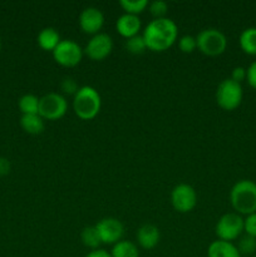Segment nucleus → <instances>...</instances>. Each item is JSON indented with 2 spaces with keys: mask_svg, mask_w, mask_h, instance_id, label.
Wrapping results in <instances>:
<instances>
[{
  "mask_svg": "<svg viewBox=\"0 0 256 257\" xmlns=\"http://www.w3.org/2000/svg\"><path fill=\"white\" fill-rule=\"evenodd\" d=\"M147 49L161 53L170 49L178 38V27L170 18L151 20L142 34Z\"/></svg>",
  "mask_w": 256,
  "mask_h": 257,
  "instance_id": "nucleus-1",
  "label": "nucleus"
},
{
  "mask_svg": "<svg viewBox=\"0 0 256 257\" xmlns=\"http://www.w3.org/2000/svg\"><path fill=\"white\" fill-rule=\"evenodd\" d=\"M102 107V98L98 90L90 85H83L73 95V110L83 120H90L98 115Z\"/></svg>",
  "mask_w": 256,
  "mask_h": 257,
  "instance_id": "nucleus-2",
  "label": "nucleus"
},
{
  "mask_svg": "<svg viewBox=\"0 0 256 257\" xmlns=\"http://www.w3.org/2000/svg\"><path fill=\"white\" fill-rule=\"evenodd\" d=\"M230 202L238 215L256 212V183L251 180H240L230 191Z\"/></svg>",
  "mask_w": 256,
  "mask_h": 257,
  "instance_id": "nucleus-3",
  "label": "nucleus"
},
{
  "mask_svg": "<svg viewBox=\"0 0 256 257\" xmlns=\"http://www.w3.org/2000/svg\"><path fill=\"white\" fill-rule=\"evenodd\" d=\"M197 48L202 54L208 57H217L225 53L227 48V38L221 30L207 28L201 30L196 37Z\"/></svg>",
  "mask_w": 256,
  "mask_h": 257,
  "instance_id": "nucleus-4",
  "label": "nucleus"
},
{
  "mask_svg": "<svg viewBox=\"0 0 256 257\" xmlns=\"http://www.w3.org/2000/svg\"><path fill=\"white\" fill-rule=\"evenodd\" d=\"M216 103L223 110H235L242 102L243 90L240 83L233 82L231 78L223 79L216 89Z\"/></svg>",
  "mask_w": 256,
  "mask_h": 257,
  "instance_id": "nucleus-5",
  "label": "nucleus"
},
{
  "mask_svg": "<svg viewBox=\"0 0 256 257\" xmlns=\"http://www.w3.org/2000/svg\"><path fill=\"white\" fill-rule=\"evenodd\" d=\"M243 232V218L242 216L236 212H228L218 218L215 226V233L218 240L232 241L241 237Z\"/></svg>",
  "mask_w": 256,
  "mask_h": 257,
  "instance_id": "nucleus-6",
  "label": "nucleus"
},
{
  "mask_svg": "<svg viewBox=\"0 0 256 257\" xmlns=\"http://www.w3.org/2000/svg\"><path fill=\"white\" fill-rule=\"evenodd\" d=\"M68 110V102L64 95L59 93H48L39 98L38 114L47 120H58L65 115Z\"/></svg>",
  "mask_w": 256,
  "mask_h": 257,
  "instance_id": "nucleus-7",
  "label": "nucleus"
},
{
  "mask_svg": "<svg viewBox=\"0 0 256 257\" xmlns=\"http://www.w3.org/2000/svg\"><path fill=\"white\" fill-rule=\"evenodd\" d=\"M53 59L62 67L72 68L79 64L82 62L84 50L80 48L77 42L72 39H63L60 40L59 44L57 45L52 52Z\"/></svg>",
  "mask_w": 256,
  "mask_h": 257,
  "instance_id": "nucleus-8",
  "label": "nucleus"
},
{
  "mask_svg": "<svg viewBox=\"0 0 256 257\" xmlns=\"http://www.w3.org/2000/svg\"><path fill=\"white\" fill-rule=\"evenodd\" d=\"M171 203L180 213H188L197 205V193L192 186L180 183L171 192Z\"/></svg>",
  "mask_w": 256,
  "mask_h": 257,
  "instance_id": "nucleus-9",
  "label": "nucleus"
},
{
  "mask_svg": "<svg viewBox=\"0 0 256 257\" xmlns=\"http://www.w3.org/2000/svg\"><path fill=\"white\" fill-rule=\"evenodd\" d=\"M113 50L112 37L105 33H98L88 40L84 48V54L94 62H102Z\"/></svg>",
  "mask_w": 256,
  "mask_h": 257,
  "instance_id": "nucleus-10",
  "label": "nucleus"
},
{
  "mask_svg": "<svg viewBox=\"0 0 256 257\" xmlns=\"http://www.w3.org/2000/svg\"><path fill=\"white\" fill-rule=\"evenodd\" d=\"M95 230L104 245H115L122 241L123 235H124V226L118 218L114 217H105L98 221L95 223Z\"/></svg>",
  "mask_w": 256,
  "mask_h": 257,
  "instance_id": "nucleus-11",
  "label": "nucleus"
},
{
  "mask_svg": "<svg viewBox=\"0 0 256 257\" xmlns=\"http://www.w3.org/2000/svg\"><path fill=\"white\" fill-rule=\"evenodd\" d=\"M79 27L83 33L89 35H95L100 33L104 24V15L98 8L88 7L82 10L79 14Z\"/></svg>",
  "mask_w": 256,
  "mask_h": 257,
  "instance_id": "nucleus-12",
  "label": "nucleus"
},
{
  "mask_svg": "<svg viewBox=\"0 0 256 257\" xmlns=\"http://www.w3.org/2000/svg\"><path fill=\"white\" fill-rule=\"evenodd\" d=\"M141 27H142V22H141L140 17L125 14V13L120 15L115 22V29H117L118 34L125 39H130V38L140 34Z\"/></svg>",
  "mask_w": 256,
  "mask_h": 257,
  "instance_id": "nucleus-13",
  "label": "nucleus"
},
{
  "mask_svg": "<svg viewBox=\"0 0 256 257\" xmlns=\"http://www.w3.org/2000/svg\"><path fill=\"white\" fill-rule=\"evenodd\" d=\"M136 238H137V243L141 247L145 248V250H152L160 242L161 233L157 226L152 225V223H146L138 228Z\"/></svg>",
  "mask_w": 256,
  "mask_h": 257,
  "instance_id": "nucleus-14",
  "label": "nucleus"
},
{
  "mask_svg": "<svg viewBox=\"0 0 256 257\" xmlns=\"http://www.w3.org/2000/svg\"><path fill=\"white\" fill-rule=\"evenodd\" d=\"M207 257H241V255L232 242L216 240L208 246Z\"/></svg>",
  "mask_w": 256,
  "mask_h": 257,
  "instance_id": "nucleus-15",
  "label": "nucleus"
},
{
  "mask_svg": "<svg viewBox=\"0 0 256 257\" xmlns=\"http://www.w3.org/2000/svg\"><path fill=\"white\" fill-rule=\"evenodd\" d=\"M60 35L54 28H44L39 32L37 38L38 45L45 52H53L57 48V45L60 43Z\"/></svg>",
  "mask_w": 256,
  "mask_h": 257,
  "instance_id": "nucleus-16",
  "label": "nucleus"
},
{
  "mask_svg": "<svg viewBox=\"0 0 256 257\" xmlns=\"http://www.w3.org/2000/svg\"><path fill=\"white\" fill-rule=\"evenodd\" d=\"M20 127L23 128L24 132L29 133V135H40L45 128L44 119L39 114H22Z\"/></svg>",
  "mask_w": 256,
  "mask_h": 257,
  "instance_id": "nucleus-17",
  "label": "nucleus"
},
{
  "mask_svg": "<svg viewBox=\"0 0 256 257\" xmlns=\"http://www.w3.org/2000/svg\"><path fill=\"white\" fill-rule=\"evenodd\" d=\"M240 48L248 55H256V28H246L238 38Z\"/></svg>",
  "mask_w": 256,
  "mask_h": 257,
  "instance_id": "nucleus-18",
  "label": "nucleus"
},
{
  "mask_svg": "<svg viewBox=\"0 0 256 257\" xmlns=\"http://www.w3.org/2000/svg\"><path fill=\"white\" fill-rule=\"evenodd\" d=\"M112 257H140V251L136 243L131 241L122 240L113 245L112 251H110Z\"/></svg>",
  "mask_w": 256,
  "mask_h": 257,
  "instance_id": "nucleus-19",
  "label": "nucleus"
},
{
  "mask_svg": "<svg viewBox=\"0 0 256 257\" xmlns=\"http://www.w3.org/2000/svg\"><path fill=\"white\" fill-rule=\"evenodd\" d=\"M18 107L22 114H38L39 112V98L34 94H24L20 97Z\"/></svg>",
  "mask_w": 256,
  "mask_h": 257,
  "instance_id": "nucleus-20",
  "label": "nucleus"
},
{
  "mask_svg": "<svg viewBox=\"0 0 256 257\" xmlns=\"http://www.w3.org/2000/svg\"><path fill=\"white\" fill-rule=\"evenodd\" d=\"M80 240L85 247L92 248V250L99 248V245L102 243L99 235L95 230V226H87V227L83 228L82 232H80Z\"/></svg>",
  "mask_w": 256,
  "mask_h": 257,
  "instance_id": "nucleus-21",
  "label": "nucleus"
},
{
  "mask_svg": "<svg viewBox=\"0 0 256 257\" xmlns=\"http://www.w3.org/2000/svg\"><path fill=\"white\" fill-rule=\"evenodd\" d=\"M119 5L125 14L140 15L150 5L148 0H119Z\"/></svg>",
  "mask_w": 256,
  "mask_h": 257,
  "instance_id": "nucleus-22",
  "label": "nucleus"
},
{
  "mask_svg": "<svg viewBox=\"0 0 256 257\" xmlns=\"http://www.w3.org/2000/svg\"><path fill=\"white\" fill-rule=\"evenodd\" d=\"M237 250L241 256H251L256 252V238L252 236L243 235L238 238Z\"/></svg>",
  "mask_w": 256,
  "mask_h": 257,
  "instance_id": "nucleus-23",
  "label": "nucleus"
},
{
  "mask_svg": "<svg viewBox=\"0 0 256 257\" xmlns=\"http://www.w3.org/2000/svg\"><path fill=\"white\" fill-rule=\"evenodd\" d=\"M124 47H125V50H127L128 53H131V54H135V55L143 54V53H145V50L147 49L145 39H143L142 35H140V34L125 40Z\"/></svg>",
  "mask_w": 256,
  "mask_h": 257,
  "instance_id": "nucleus-24",
  "label": "nucleus"
},
{
  "mask_svg": "<svg viewBox=\"0 0 256 257\" xmlns=\"http://www.w3.org/2000/svg\"><path fill=\"white\" fill-rule=\"evenodd\" d=\"M148 9L155 19H161V18H166V14L168 12V4L163 0H155V2L150 3Z\"/></svg>",
  "mask_w": 256,
  "mask_h": 257,
  "instance_id": "nucleus-25",
  "label": "nucleus"
},
{
  "mask_svg": "<svg viewBox=\"0 0 256 257\" xmlns=\"http://www.w3.org/2000/svg\"><path fill=\"white\" fill-rule=\"evenodd\" d=\"M178 47L182 53L190 54V53L195 52L197 49V42H196V37L192 35H183L178 39Z\"/></svg>",
  "mask_w": 256,
  "mask_h": 257,
  "instance_id": "nucleus-26",
  "label": "nucleus"
},
{
  "mask_svg": "<svg viewBox=\"0 0 256 257\" xmlns=\"http://www.w3.org/2000/svg\"><path fill=\"white\" fill-rule=\"evenodd\" d=\"M243 232L256 238V212L243 218Z\"/></svg>",
  "mask_w": 256,
  "mask_h": 257,
  "instance_id": "nucleus-27",
  "label": "nucleus"
},
{
  "mask_svg": "<svg viewBox=\"0 0 256 257\" xmlns=\"http://www.w3.org/2000/svg\"><path fill=\"white\" fill-rule=\"evenodd\" d=\"M60 87H62V90L65 93V94H72V95H74L75 93L78 92V89L80 88L78 87L77 82H75L73 78H64L62 84H60Z\"/></svg>",
  "mask_w": 256,
  "mask_h": 257,
  "instance_id": "nucleus-28",
  "label": "nucleus"
},
{
  "mask_svg": "<svg viewBox=\"0 0 256 257\" xmlns=\"http://www.w3.org/2000/svg\"><path fill=\"white\" fill-rule=\"evenodd\" d=\"M246 80L251 88L256 89V60L246 68Z\"/></svg>",
  "mask_w": 256,
  "mask_h": 257,
  "instance_id": "nucleus-29",
  "label": "nucleus"
},
{
  "mask_svg": "<svg viewBox=\"0 0 256 257\" xmlns=\"http://www.w3.org/2000/svg\"><path fill=\"white\" fill-rule=\"evenodd\" d=\"M231 79L236 83H240L246 80V68L243 67H235L231 73Z\"/></svg>",
  "mask_w": 256,
  "mask_h": 257,
  "instance_id": "nucleus-30",
  "label": "nucleus"
},
{
  "mask_svg": "<svg viewBox=\"0 0 256 257\" xmlns=\"http://www.w3.org/2000/svg\"><path fill=\"white\" fill-rule=\"evenodd\" d=\"M10 170H12V165H10L9 160L5 157H0V177L9 175Z\"/></svg>",
  "mask_w": 256,
  "mask_h": 257,
  "instance_id": "nucleus-31",
  "label": "nucleus"
},
{
  "mask_svg": "<svg viewBox=\"0 0 256 257\" xmlns=\"http://www.w3.org/2000/svg\"><path fill=\"white\" fill-rule=\"evenodd\" d=\"M84 257H112L110 252L103 250V248H97V250H92L90 252H88Z\"/></svg>",
  "mask_w": 256,
  "mask_h": 257,
  "instance_id": "nucleus-32",
  "label": "nucleus"
},
{
  "mask_svg": "<svg viewBox=\"0 0 256 257\" xmlns=\"http://www.w3.org/2000/svg\"><path fill=\"white\" fill-rule=\"evenodd\" d=\"M0 50H2V38H0Z\"/></svg>",
  "mask_w": 256,
  "mask_h": 257,
  "instance_id": "nucleus-33",
  "label": "nucleus"
},
{
  "mask_svg": "<svg viewBox=\"0 0 256 257\" xmlns=\"http://www.w3.org/2000/svg\"><path fill=\"white\" fill-rule=\"evenodd\" d=\"M253 257H256V255H255V256H253Z\"/></svg>",
  "mask_w": 256,
  "mask_h": 257,
  "instance_id": "nucleus-34",
  "label": "nucleus"
}]
</instances>
